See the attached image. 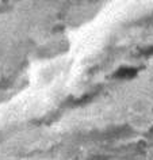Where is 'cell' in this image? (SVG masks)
Masks as SVG:
<instances>
[{
  "label": "cell",
  "mask_w": 153,
  "mask_h": 160,
  "mask_svg": "<svg viewBox=\"0 0 153 160\" xmlns=\"http://www.w3.org/2000/svg\"><path fill=\"white\" fill-rule=\"evenodd\" d=\"M134 75H136V69H133V68H122L118 72L119 78H133Z\"/></svg>",
  "instance_id": "6da1fadb"
}]
</instances>
